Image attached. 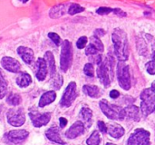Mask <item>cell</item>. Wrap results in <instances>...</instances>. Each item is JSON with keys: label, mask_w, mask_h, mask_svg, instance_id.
Masks as SVG:
<instances>
[{"label": "cell", "mask_w": 155, "mask_h": 145, "mask_svg": "<svg viewBox=\"0 0 155 145\" xmlns=\"http://www.w3.org/2000/svg\"><path fill=\"white\" fill-rule=\"evenodd\" d=\"M112 40L118 60L126 61L129 57V44L126 33L120 28H115L112 35Z\"/></svg>", "instance_id": "obj_1"}, {"label": "cell", "mask_w": 155, "mask_h": 145, "mask_svg": "<svg viewBox=\"0 0 155 145\" xmlns=\"http://www.w3.org/2000/svg\"><path fill=\"white\" fill-rule=\"evenodd\" d=\"M114 58L110 54L103 60L97 68V77L101 83L108 87L114 79Z\"/></svg>", "instance_id": "obj_2"}, {"label": "cell", "mask_w": 155, "mask_h": 145, "mask_svg": "<svg viewBox=\"0 0 155 145\" xmlns=\"http://www.w3.org/2000/svg\"><path fill=\"white\" fill-rule=\"evenodd\" d=\"M141 111L144 116H148L155 111V91L152 88L144 89L141 94Z\"/></svg>", "instance_id": "obj_3"}, {"label": "cell", "mask_w": 155, "mask_h": 145, "mask_svg": "<svg viewBox=\"0 0 155 145\" xmlns=\"http://www.w3.org/2000/svg\"><path fill=\"white\" fill-rule=\"evenodd\" d=\"M100 108L109 119L124 120L125 118L124 109L115 104H110L106 100H102L100 102Z\"/></svg>", "instance_id": "obj_4"}, {"label": "cell", "mask_w": 155, "mask_h": 145, "mask_svg": "<svg viewBox=\"0 0 155 145\" xmlns=\"http://www.w3.org/2000/svg\"><path fill=\"white\" fill-rule=\"evenodd\" d=\"M73 62V46L68 40H64L62 44L60 55V68L63 72H66Z\"/></svg>", "instance_id": "obj_5"}, {"label": "cell", "mask_w": 155, "mask_h": 145, "mask_svg": "<svg viewBox=\"0 0 155 145\" xmlns=\"http://www.w3.org/2000/svg\"><path fill=\"white\" fill-rule=\"evenodd\" d=\"M117 78L119 85L124 89L129 90L131 88V76L129 72V65L120 61L117 64Z\"/></svg>", "instance_id": "obj_6"}, {"label": "cell", "mask_w": 155, "mask_h": 145, "mask_svg": "<svg viewBox=\"0 0 155 145\" xmlns=\"http://www.w3.org/2000/svg\"><path fill=\"white\" fill-rule=\"evenodd\" d=\"M126 145H150V133L143 129H136L128 138Z\"/></svg>", "instance_id": "obj_7"}, {"label": "cell", "mask_w": 155, "mask_h": 145, "mask_svg": "<svg viewBox=\"0 0 155 145\" xmlns=\"http://www.w3.org/2000/svg\"><path fill=\"white\" fill-rule=\"evenodd\" d=\"M6 117L8 124L15 127L23 125L25 122V114L23 108L10 109L7 112Z\"/></svg>", "instance_id": "obj_8"}, {"label": "cell", "mask_w": 155, "mask_h": 145, "mask_svg": "<svg viewBox=\"0 0 155 145\" xmlns=\"http://www.w3.org/2000/svg\"><path fill=\"white\" fill-rule=\"evenodd\" d=\"M77 96L76 93V84L74 82H71L67 87L65 88L62 99L60 101V104L62 107H69L74 103Z\"/></svg>", "instance_id": "obj_9"}, {"label": "cell", "mask_w": 155, "mask_h": 145, "mask_svg": "<svg viewBox=\"0 0 155 145\" xmlns=\"http://www.w3.org/2000/svg\"><path fill=\"white\" fill-rule=\"evenodd\" d=\"M29 117H30L34 126L39 128L44 125H46L49 123V121L51 119V114H49V113L40 114L37 111H30Z\"/></svg>", "instance_id": "obj_10"}, {"label": "cell", "mask_w": 155, "mask_h": 145, "mask_svg": "<svg viewBox=\"0 0 155 145\" xmlns=\"http://www.w3.org/2000/svg\"><path fill=\"white\" fill-rule=\"evenodd\" d=\"M29 135V133L25 130H14L10 131L6 134L7 140L12 143H21L23 141H25Z\"/></svg>", "instance_id": "obj_11"}, {"label": "cell", "mask_w": 155, "mask_h": 145, "mask_svg": "<svg viewBox=\"0 0 155 145\" xmlns=\"http://www.w3.org/2000/svg\"><path fill=\"white\" fill-rule=\"evenodd\" d=\"M1 64L6 71H9L11 73H18L21 69L19 62L16 59L12 58L10 56L3 57L1 60Z\"/></svg>", "instance_id": "obj_12"}, {"label": "cell", "mask_w": 155, "mask_h": 145, "mask_svg": "<svg viewBox=\"0 0 155 145\" xmlns=\"http://www.w3.org/2000/svg\"><path fill=\"white\" fill-rule=\"evenodd\" d=\"M84 125L82 122L78 121L75 122L69 129L68 131L65 133V135L68 139H74L78 136H80L81 134L84 133Z\"/></svg>", "instance_id": "obj_13"}, {"label": "cell", "mask_w": 155, "mask_h": 145, "mask_svg": "<svg viewBox=\"0 0 155 145\" xmlns=\"http://www.w3.org/2000/svg\"><path fill=\"white\" fill-rule=\"evenodd\" d=\"M36 78L39 81H44L47 75L48 67L46 64V62L44 58H38L36 61Z\"/></svg>", "instance_id": "obj_14"}, {"label": "cell", "mask_w": 155, "mask_h": 145, "mask_svg": "<svg viewBox=\"0 0 155 145\" xmlns=\"http://www.w3.org/2000/svg\"><path fill=\"white\" fill-rule=\"evenodd\" d=\"M79 118L84 124V127L90 128L93 123V112L87 107H83L79 113Z\"/></svg>", "instance_id": "obj_15"}, {"label": "cell", "mask_w": 155, "mask_h": 145, "mask_svg": "<svg viewBox=\"0 0 155 145\" xmlns=\"http://www.w3.org/2000/svg\"><path fill=\"white\" fill-rule=\"evenodd\" d=\"M45 136L47 137L48 140L55 143H58V144L64 145L65 144V142L63 141L61 135H60V131L57 127H52V128H49L46 132H45Z\"/></svg>", "instance_id": "obj_16"}, {"label": "cell", "mask_w": 155, "mask_h": 145, "mask_svg": "<svg viewBox=\"0 0 155 145\" xmlns=\"http://www.w3.org/2000/svg\"><path fill=\"white\" fill-rule=\"evenodd\" d=\"M17 54L27 64H32V62L34 61V51L31 48L25 46H19L17 48Z\"/></svg>", "instance_id": "obj_17"}, {"label": "cell", "mask_w": 155, "mask_h": 145, "mask_svg": "<svg viewBox=\"0 0 155 145\" xmlns=\"http://www.w3.org/2000/svg\"><path fill=\"white\" fill-rule=\"evenodd\" d=\"M107 133L110 136L115 139H119L124 134V129L118 124H111L107 125Z\"/></svg>", "instance_id": "obj_18"}, {"label": "cell", "mask_w": 155, "mask_h": 145, "mask_svg": "<svg viewBox=\"0 0 155 145\" xmlns=\"http://www.w3.org/2000/svg\"><path fill=\"white\" fill-rule=\"evenodd\" d=\"M46 62L48 70L50 72V76L51 78L54 77L56 74V67H55V62H54V57L52 54V52L47 51L45 54V58H44Z\"/></svg>", "instance_id": "obj_19"}, {"label": "cell", "mask_w": 155, "mask_h": 145, "mask_svg": "<svg viewBox=\"0 0 155 145\" xmlns=\"http://www.w3.org/2000/svg\"><path fill=\"white\" fill-rule=\"evenodd\" d=\"M56 98V94L54 91H48L45 93L39 101V107H45L50 104H52Z\"/></svg>", "instance_id": "obj_20"}, {"label": "cell", "mask_w": 155, "mask_h": 145, "mask_svg": "<svg viewBox=\"0 0 155 145\" xmlns=\"http://www.w3.org/2000/svg\"><path fill=\"white\" fill-rule=\"evenodd\" d=\"M66 8H67V7H66V5H65V4H61V5H55V6H54V7L50 10V12H49V16H50L51 18H54V19L59 18V17L63 16L64 15H65L66 12H68V11L66 10Z\"/></svg>", "instance_id": "obj_21"}, {"label": "cell", "mask_w": 155, "mask_h": 145, "mask_svg": "<svg viewBox=\"0 0 155 145\" xmlns=\"http://www.w3.org/2000/svg\"><path fill=\"white\" fill-rule=\"evenodd\" d=\"M125 111V117L130 120L138 122L140 120V109L135 105H130L124 109Z\"/></svg>", "instance_id": "obj_22"}, {"label": "cell", "mask_w": 155, "mask_h": 145, "mask_svg": "<svg viewBox=\"0 0 155 145\" xmlns=\"http://www.w3.org/2000/svg\"><path fill=\"white\" fill-rule=\"evenodd\" d=\"M31 83H32V78H31L30 74H28L25 72L21 73L16 78V84L20 87H27Z\"/></svg>", "instance_id": "obj_23"}, {"label": "cell", "mask_w": 155, "mask_h": 145, "mask_svg": "<svg viewBox=\"0 0 155 145\" xmlns=\"http://www.w3.org/2000/svg\"><path fill=\"white\" fill-rule=\"evenodd\" d=\"M83 92L86 95L93 98H97L100 96V90L95 85H84L83 87Z\"/></svg>", "instance_id": "obj_24"}, {"label": "cell", "mask_w": 155, "mask_h": 145, "mask_svg": "<svg viewBox=\"0 0 155 145\" xmlns=\"http://www.w3.org/2000/svg\"><path fill=\"white\" fill-rule=\"evenodd\" d=\"M137 50H138V53L141 54V55H147L148 54V47H147V44L145 43V41L143 40V38H141V37H137Z\"/></svg>", "instance_id": "obj_25"}, {"label": "cell", "mask_w": 155, "mask_h": 145, "mask_svg": "<svg viewBox=\"0 0 155 145\" xmlns=\"http://www.w3.org/2000/svg\"><path fill=\"white\" fill-rule=\"evenodd\" d=\"M6 91H7V81L2 72V70L0 69V99L4 98L6 94Z\"/></svg>", "instance_id": "obj_26"}, {"label": "cell", "mask_w": 155, "mask_h": 145, "mask_svg": "<svg viewBox=\"0 0 155 145\" xmlns=\"http://www.w3.org/2000/svg\"><path fill=\"white\" fill-rule=\"evenodd\" d=\"M6 102L8 104L12 105V106H16L18 104H21L22 102V98L19 94H11L7 96L6 98Z\"/></svg>", "instance_id": "obj_27"}, {"label": "cell", "mask_w": 155, "mask_h": 145, "mask_svg": "<svg viewBox=\"0 0 155 145\" xmlns=\"http://www.w3.org/2000/svg\"><path fill=\"white\" fill-rule=\"evenodd\" d=\"M87 144L88 145H100L101 143V137H100V134L97 131H94L91 136L87 139L86 141Z\"/></svg>", "instance_id": "obj_28"}, {"label": "cell", "mask_w": 155, "mask_h": 145, "mask_svg": "<svg viewBox=\"0 0 155 145\" xmlns=\"http://www.w3.org/2000/svg\"><path fill=\"white\" fill-rule=\"evenodd\" d=\"M90 44H92L94 46H95V47L97 48V50H98L100 53H102V52L104 51V49L102 41L99 39V37H97V36H95V35H94V36H92V37L90 38Z\"/></svg>", "instance_id": "obj_29"}, {"label": "cell", "mask_w": 155, "mask_h": 145, "mask_svg": "<svg viewBox=\"0 0 155 145\" xmlns=\"http://www.w3.org/2000/svg\"><path fill=\"white\" fill-rule=\"evenodd\" d=\"M63 84V77L56 74L54 77H52V83H51V85L53 86V88L54 89H60V87L62 86Z\"/></svg>", "instance_id": "obj_30"}, {"label": "cell", "mask_w": 155, "mask_h": 145, "mask_svg": "<svg viewBox=\"0 0 155 145\" xmlns=\"http://www.w3.org/2000/svg\"><path fill=\"white\" fill-rule=\"evenodd\" d=\"M84 11V8L82 7L81 5H79L78 4H72L68 9V14L69 15H75V14H78V13H81Z\"/></svg>", "instance_id": "obj_31"}, {"label": "cell", "mask_w": 155, "mask_h": 145, "mask_svg": "<svg viewBox=\"0 0 155 145\" xmlns=\"http://www.w3.org/2000/svg\"><path fill=\"white\" fill-rule=\"evenodd\" d=\"M152 58H153V60L146 64V70H147L148 74L153 75V74H155V51L153 54Z\"/></svg>", "instance_id": "obj_32"}, {"label": "cell", "mask_w": 155, "mask_h": 145, "mask_svg": "<svg viewBox=\"0 0 155 145\" xmlns=\"http://www.w3.org/2000/svg\"><path fill=\"white\" fill-rule=\"evenodd\" d=\"M84 73L85 75L93 77L94 75V65L90 63V64H86L84 67Z\"/></svg>", "instance_id": "obj_33"}, {"label": "cell", "mask_w": 155, "mask_h": 145, "mask_svg": "<svg viewBox=\"0 0 155 145\" xmlns=\"http://www.w3.org/2000/svg\"><path fill=\"white\" fill-rule=\"evenodd\" d=\"M89 60H91V62H92V63H94V64H95L99 65V64L103 62V60H104V56H103L102 54H94V55L89 56Z\"/></svg>", "instance_id": "obj_34"}, {"label": "cell", "mask_w": 155, "mask_h": 145, "mask_svg": "<svg viewBox=\"0 0 155 145\" xmlns=\"http://www.w3.org/2000/svg\"><path fill=\"white\" fill-rule=\"evenodd\" d=\"M98 53H99V51L97 50V48L95 46H94L92 44H90L86 47V49H85V54L88 56H91V55H94V54H97Z\"/></svg>", "instance_id": "obj_35"}, {"label": "cell", "mask_w": 155, "mask_h": 145, "mask_svg": "<svg viewBox=\"0 0 155 145\" xmlns=\"http://www.w3.org/2000/svg\"><path fill=\"white\" fill-rule=\"evenodd\" d=\"M48 37L50 39H52V41L55 44V45L58 46V45L61 44V38H60V36L57 34H55V33H49L48 34Z\"/></svg>", "instance_id": "obj_36"}, {"label": "cell", "mask_w": 155, "mask_h": 145, "mask_svg": "<svg viewBox=\"0 0 155 145\" xmlns=\"http://www.w3.org/2000/svg\"><path fill=\"white\" fill-rule=\"evenodd\" d=\"M114 9L110 8V7H105V6H102V7H99L97 10H96V13L98 15H108L110 14L111 12H113Z\"/></svg>", "instance_id": "obj_37"}, {"label": "cell", "mask_w": 155, "mask_h": 145, "mask_svg": "<svg viewBox=\"0 0 155 145\" xmlns=\"http://www.w3.org/2000/svg\"><path fill=\"white\" fill-rule=\"evenodd\" d=\"M87 41H88V39H87L86 36H82V37H80V38L78 39L77 43H76L77 47H78L79 49L84 48L85 45H86V44H87Z\"/></svg>", "instance_id": "obj_38"}, {"label": "cell", "mask_w": 155, "mask_h": 145, "mask_svg": "<svg viewBox=\"0 0 155 145\" xmlns=\"http://www.w3.org/2000/svg\"><path fill=\"white\" fill-rule=\"evenodd\" d=\"M97 124H98V128H99V130H100L103 133H107V125H106L104 122L100 121V122H98V123H97Z\"/></svg>", "instance_id": "obj_39"}, {"label": "cell", "mask_w": 155, "mask_h": 145, "mask_svg": "<svg viewBox=\"0 0 155 145\" xmlns=\"http://www.w3.org/2000/svg\"><path fill=\"white\" fill-rule=\"evenodd\" d=\"M113 12H114L116 15H118V16H120V17H125V16L127 15V14H126L125 12H124L122 9H119V8H114V9L113 10Z\"/></svg>", "instance_id": "obj_40"}, {"label": "cell", "mask_w": 155, "mask_h": 145, "mask_svg": "<svg viewBox=\"0 0 155 145\" xmlns=\"http://www.w3.org/2000/svg\"><path fill=\"white\" fill-rule=\"evenodd\" d=\"M94 34H95V36L97 37H102L105 35V31L102 28H99V29H96L94 31Z\"/></svg>", "instance_id": "obj_41"}, {"label": "cell", "mask_w": 155, "mask_h": 145, "mask_svg": "<svg viewBox=\"0 0 155 145\" xmlns=\"http://www.w3.org/2000/svg\"><path fill=\"white\" fill-rule=\"evenodd\" d=\"M120 96V93L117 91V90H112L110 92V97L113 98V99H116Z\"/></svg>", "instance_id": "obj_42"}, {"label": "cell", "mask_w": 155, "mask_h": 145, "mask_svg": "<svg viewBox=\"0 0 155 145\" xmlns=\"http://www.w3.org/2000/svg\"><path fill=\"white\" fill-rule=\"evenodd\" d=\"M59 122H60V127L61 128H64L66 126V124H67V120L65 118H64V117H61L59 119Z\"/></svg>", "instance_id": "obj_43"}, {"label": "cell", "mask_w": 155, "mask_h": 145, "mask_svg": "<svg viewBox=\"0 0 155 145\" xmlns=\"http://www.w3.org/2000/svg\"><path fill=\"white\" fill-rule=\"evenodd\" d=\"M151 88H152L153 90H154L155 91V81L153 82V84H152V87H151Z\"/></svg>", "instance_id": "obj_44"}, {"label": "cell", "mask_w": 155, "mask_h": 145, "mask_svg": "<svg viewBox=\"0 0 155 145\" xmlns=\"http://www.w3.org/2000/svg\"><path fill=\"white\" fill-rule=\"evenodd\" d=\"M106 145H116V144H114V143H106Z\"/></svg>", "instance_id": "obj_45"}, {"label": "cell", "mask_w": 155, "mask_h": 145, "mask_svg": "<svg viewBox=\"0 0 155 145\" xmlns=\"http://www.w3.org/2000/svg\"><path fill=\"white\" fill-rule=\"evenodd\" d=\"M22 1H23V2H24V3H25V2H27V1H28V0H22Z\"/></svg>", "instance_id": "obj_46"}, {"label": "cell", "mask_w": 155, "mask_h": 145, "mask_svg": "<svg viewBox=\"0 0 155 145\" xmlns=\"http://www.w3.org/2000/svg\"><path fill=\"white\" fill-rule=\"evenodd\" d=\"M1 108H2V107H1V106H0V113H1Z\"/></svg>", "instance_id": "obj_47"}]
</instances>
